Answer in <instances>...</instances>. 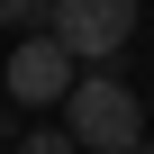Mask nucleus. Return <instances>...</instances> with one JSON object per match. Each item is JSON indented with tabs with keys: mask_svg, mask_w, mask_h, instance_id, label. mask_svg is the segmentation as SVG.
<instances>
[{
	"mask_svg": "<svg viewBox=\"0 0 154 154\" xmlns=\"http://www.w3.org/2000/svg\"><path fill=\"white\" fill-rule=\"evenodd\" d=\"M63 136H72V154H136L145 145V109H136V91L118 82V72H72Z\"/></svg>",
	"mask_w": 154,
	"mask_h": 154,
	"instance_id": "nucleus-1",
	"label": "nucleus"
},
{
	"mask_svg": "<svg viewBox=\"0 0 154 154\" xmlns=\"http://www.w3.org/2000/svg\"><path fill=\"white\" fill-rule=\"evenodd\" d=\"M45 36H54L72 63H109V54L136 36V0H54Z\"/></svg>",
	"mask_w": 154,
	"mask_h": 154,
	"instance_id": "nucleus-2",
	"label": "nucleus"
},
{
	"mask_svg": "<svg viewBox=\"0 0 154 154\" xmlns=\"http://www.w3.org/2000/svg\"><path fill=\"white\" fill-rule=\"evenodd\" d=\"M72 72H82V63H72L54 36H18V45H9V100H18V109H63Z\"/></svg>",
	"mask_w": 154,
	"mask_h": 154,
	"instance_id": "nucleus-3",
	"label": "nucleus"
},
{
	"mask_svg": "<svg viewBox=\"0 0 154 154\" xmlns=\"http://www.w3.org/2000/svg\"><path fill=\"white\" fill-rule=\"evenodd\" d=\"M45 18H54V0H0V27H36L45 36Z\"/></svg>",
	"mask_w": 154,
	"mask_h": 154,
	"instance_id": "nucleus-4",
	"label": "nucleus"
},
{
	"mask_svg": "<svg viewBox=\"0 0 154 154\" xmlns=\"http://www.w3.org/2000/svg\"><path fill=\"white\" fill-rule=\"evenodd\" d=\"M18 154H72V136H63V127H27V136H18Z\"/></svg>",
	"mask_w": 154,
	"mask_h": 154,
	"instance_id": "nucleus-5",
	"label": "nucleus"
},
{
	"mask_svg": "<svg viewBox=\"0 0 154 154\" xmlns=\"http://www.w3.org/2000/svg\"><path fill=\"white\" fill-rule=\"evenodd\" d=\"M136 154H154V145H136Z\"/></svg>",
	"mask_w": 154,
	"mask_h": 154,
	"instance_id": "nucleus-6",
	"label": "nucleus"
}]
</instances>
